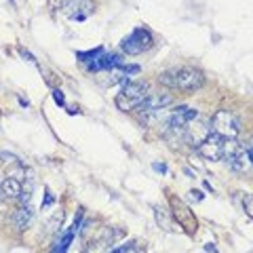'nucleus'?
I'll use <instances>...</instances> for the list:
<instances>
[{"mask_svg":"<svg viewBox=\"0 0 253 253\" xmlns=\"http://www.w3.org/2000/svg\"><path fill=\"white\" fill-rule=\"evenodd\" d=\"M161 83L165 86H171V89L194 93L205 84V74L201 72L199 68L181 66V68H175V70H169V72H163L161 74Z\"/></svg>","mask_w":253,"mask_h":253,"instance_id":"obj_1","label":"nucleus"},{"mask_svg":"<svg viewBox=\"0 0 253 253\" xmlns=\"http://www.w3.org/2000/svg\"><path fill=\"white\" fill-rule=\"evenodd\" d=\"M148 97V83L146 81H131L125 83L121 93L116 95V108L123 112H133L137 110L139 104Z\"/></svg>","mask_w":253,"mask_h":253,"instance_id":"obj_2","label":"nucleus"},{"mask_svg":"<svg viewBox=\"0 0 253 253\" xmlns=\"http://www.w3.org/2000/svg\"><path fill=\"white\" fill-rule=\"evenodd\" d=\"M211 129L224 139H236L241 133V123L230 110H217L211 116Z\"/></svg>","mask_w":253,"mask_h":253,"instance_id":"obj_3","label":"nucleus"},{"mask_svg":"<svg viewBox=\"0 0 253 253\" xmlns=\"http://www.w3.org/2000/svg\"><path fill=\"white\" fill-rule=\"evenodd\" d=\"M152 44H154V38H152V34H150V30H146V28H135L129 36L123 38L121 49H123L126 55H141L144 51H148Z\"/></svg>","mask_w":253,"mask_h":253,"instance_id":"obj_4","label":"nucleus"},{"mask_svg":"<svg viewBox=\"0 0 253 253\" xmlns=\"http://www.w3.org/2000/svg\"><path fill=\"white\" fill-rule=\"evenodd\" d=\"M211 133H213V129H211V118H201V116H196L194 121H190V123L186 125V129L181 131V137H184L190 146L199 148L203 141L211 135Z\"/></svg>","mask_w":253,"mask_h":253,"instance_id":"obj_5","label":"nucleus"},{"mask_svg":"<svg viewBox=\"0 0 253 253\" xmlns=\"http://www.w3.org/2000/svg\"><path fill=\"white\" fill-rule=\"evenodd\" d=\"M169 203H171V215L175 217L177 221V226H181L186 232L190 234H194L196 232V228H199V224H196V217H194V213L190 211V207L184 203V201H179L175 199V196H169Z\"/></svg>","mask_w":253,"mask_h":253,"instance_id":"obj_6","label":"nucleus"},{"mask_svg":"<svg viewBox=\"0 0 253 253\" xmlns=\"http://www.w3.org/2000/svg\"><path fill=\"white\" fill-rule=\"evenodd\" d=\"M173 104V95L171 93H148V97L141 101L137 112L141 114H154V112H161V110L169 108Z\"/></svg>","mask_w":253,"mask_h":253,"instance_id":"obj_7","label":"nucleus"},{"mask_svg":"<svg viewBox=\"0 0 253 253\" xmlns=\"http://www.w3.org/2000/svg\"><path fill=\"white\" fill-rule=\"evenodd\" d=\"M196 116H199V112H196L194 108L179 106L177 110H173V112L169 114V118H167V129H169V131L181 133V131L186 129V125H188L190 121H194Z\"/></svg>","mask_w":253,"mask_h":253,"instance_id":"obj_8","label":"nucleus"},{"mask_svg":"<svg viewBox=\"0 0 253 253\" xmlns=\"http://www.w3.org/2000/svg\"><path fill=\"white\" fill-rule=\"evenodd\" d=\"M224 146H226V139L217 135V133H211L199 146V152L207 158V161H221V158H224Z\"/></svg>","mask_w":253,"mask_h":253,"instance_id":"obj_9","label":"nucleus"},{"mask_svg":"<svg viewBox=\"0 0 253 253\" xmlns=\"http://www.w3.org/2000/svg\"><path fill=\"white\" fill-rule=\"evenodd\" d=\"M61 9H63V13H66V15H70L72 19L83 21V19H86L93 13L95 6H93L91 0H66Z\"/></svg>","mask_w":253,"mask_h":253,"instance_id":"obj_10","label":"nucleus"},{"mask_svg":"<svg viewBox=\"0 0 253 253\" xmlns=\"http://www.w3.org/2000/svg\"><path fill=\"white\" fill-rule=\"evenodd\" d=\"M23 192V181L15 175H6L0 181V194L4 196L6 201H19Z\"/></svg>","mask_w":253,"mask_h":253,"instance_id":"obj_11","label":"nucleus"},{"mask_svg":"<svg viewBox=\"0 0 253 253\" xmlns=\"http://www.w3.org/2000/svg\"><path fill=\"white\" fill-rule=\"evenodd\" d=\"M81 217H83V213H78V217L74 219V226L70 228V230L61 236V241L55 243V247H53V251H51V253H66V251H68L70 243H72V239H74V234L78 232V228H81Z\"/></svg>","mask_w":253,"mask_h":253,"instance_id":"obj_12","label":"nucleus"},{"mask_svg":"<svg viewBox=\"0 0 253 253\" xmlns=\"http://www.w3.org/2000/svg\"><path fill=\"white\" fill-rule=\"evenodd\" d=\"M112 243H114L112 230H110V228H106V230L91 243L89 253H104V251H110V249H112Z\"/></svg>","mask_w":253,"mask_h":253,"instance_id":"obj_13","label":"nucleus"},{"mask_svg":"<svg viewBox=\"0 0 253 253\" xmlns=\"http://www.w3.org/2000/svg\"><path fill=\"white\" fill-rule=\"evenodd\" d=\"M32 215H34V211H32L30 205H23V207H19L17 211L13 213V221H15V226L19 228V230H26V228L30 226V221H32Z\"/></svg>","mask_w":253,"mask_h":253,"instance_id":"obj_14","label":"nucleus"},{"mask_svg":"<svg viewBox=\"0 0 253 253\" xmlns=\"http://www.w3.org/2000/svg\"><path fill=\"white\" fill-rule=\"evenodd\" d=\"M171 211H167L165 207H154V215H156V221L161 224V228L163 230H167V232H173V230H177V224L171 219V215H169Z\"/></svg>","mask_w":253,"mask_h":253,"instance_id":"obj_15","label":"nucleus"},{"mask_svg":"<svg viewBox=\"0 0 253 253\" xmlns=\"http://www.w3.org/2000/svg\"><path fill=\"white\" fill-rule=\"evenodd\" d=\"M243 209L245 213L253 219V194H245V199H243Z\"/></svg>","mask_w":253,"mask_h":253,"instance_id":"obj_16","label":"nucleus"},{"mask_svg":"<svg viewBox=\"0 0 253 253\" xmlns=\"http://www.w3.org/2000/svg\"><path fill=\"white\" fill-rule=\"evenodd\" d=\"M101 53V46H97L95 51H86V53H78V57H81V61H93L97 55Z\"/></svg>","mask_w":253,"mask_h":253,"instance_id":"obj_17","label":"nucleus"},{"mask_svg":"<svg viewBox=\"0 0 253 253\" xmlns=\"http://www.w3.org/2000/svg\"><path fill=\"white\" fill-rule=\"evenodd\" d=\"M53 99H55V104H57V106H63V104H66V99H63V93H61L59 89H55V91H53Z\"/></svg>","mask_w":253,"mask_h":253,"instance_id":"obj_18","label":"nucleus"},{"mask_svg":"<svg viewBox=\"0 0 253 253\" xmlns=\"http://www.w3.org/2000/svg\"><path fill=\"white\" fill-rule=\"evenodd\" d=\"M0 158H2L4 163H19V161H17V156H13V154H6V152H0Z\"/></svg>","mask_w":253,"mask_h":253,"instance_id":"obj_19","label":"nucleus"},{"mask_svg":"<svg viewBox=\"0 0 253 253\" xmlns=\"http://www.w3.org/2000/svg\"><path fill=\"white\" fill-rule=\"evenodd\" d=\"M190 199L199 203V201H203V192H201V190H190Z\"/></svg>","mask_w":253,"mask_h":253,"instance_id":"obj_20","label":"nucleus"},{"mask_svg":"<svg viewBox=\"0 0 253 253\" xmlns=\"http://www.w3.org/2000/svg\"><path fill=\"white\" fill-rule=\"evenodd\" d=\"M53 203V194L49 192V190H46V199H44V207H46V205H51Z\"/></svg>","mask_w":253,"mask_h":253,"instance_id":"obj_21","label":"nucleus"},{"mask_svg":"<svg viewBox=\"0 0 253 253\" xmlns=\"http://www.w3.org/2000/svg\"><path fill=\"white\" fill-rule=\"evenodd\" d=\"M154 169H156V171H161V173L167 171V167H165V165H158V163H154Z\"/></svg>","mask_w":253,"mask_h":253,"instance_id":"obj_22","label":"nucleus"},{"mask_svg":"<svg viewBox=\"0 0 253 253\" xmlns=\"http://www.w3.org/2000/svg\"><path fill=\"white\" fill-rule=\"evenodd\" d=\"M249 253H253V251H249Z\"/></svg>","mask_w":253,"mask_h":253,"instance_id":"obj_23","label":"nucleus"},{"mask_svg":"<svg viewBox=\"0 0 253 253\" xmlns=\"http://www.w3.org/2000/svg\"><path fill=\"white\" fill-rule=\"evenodd\" d=\"M0 196H2V194H0Z\"/></svg>","mask_w":253,"mask_h":253,"instance_id":"obj_24","label":"nucleus"}]
</instances>
